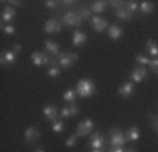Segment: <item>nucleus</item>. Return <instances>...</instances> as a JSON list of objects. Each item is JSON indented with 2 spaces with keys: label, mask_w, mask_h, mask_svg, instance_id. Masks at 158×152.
Returning a JSON list of instances; mask_svg holds the SVG:
<instances>
[{
  "label": "nucleus",
  "mask_w": 158,
  "mask_h": 152,
  "mask_svg": "<svg viewBox=\"0 0 158 152\" xmlns=\"http://www.w3.org/2000/svg\"><path fill=\"white\" fill-rule=\"evenodd\" d=\"M89 145L95 149H102V148H105V145H106V138L100 132H93Z\"/></svg>",
  "instance_id": "obj_5"
},
{
  "label": "nucleus",
  "mask_w": 158,
  "mask_h": 152,
  "mask_svg": "<svg viewBox=\"0 0 158 152\" xmlns=\"http://www.w3.org/2000/svg\"><path fill=\"white\" fill-rule=\"evenodd\" d=\"M16 62V52L13 51H6V52L2 55V63L3 65H11V63Z\"/></svg>",
  "instance_id": "obj_15"
},
{
  "label": "nucleus",
  "mask_w": 158,
  "mask_h": 152,
  "mask_svg": "<svg viewBox=\"0 0 158 152\" xmlns=\"http://www.w3.org/2000/svg\"><path fill=\"white\" fill-rule=\"evenodd\" d=\"M47 75H48L49 78H58V76L61 75V70H59L58 66H51L48 69V72H47Z\"/></svg>",
  "instance_id": "obj_25"
},
{
  "label": "nucleus",
  "mask_w": 158,
  "mask_h": 152,
  "mask_svg": "<svg viewBox=\"0 0 158 152\" xmlns=\"http://www.w3.org/2000/svg\"><path fill=\"white\" fill-rule=\"evenodd\" d=\"M133 90H134V87H133V83L131 82H126L123 83V86L118 89V94L123 97H128L133 94Z\"/></svg>",
  "instance_id": "obj_13"
},
{
  "label": "nucleus",
  "mask_w": 158,
  "mask_h": 152,
  "mask_svg": "<svg viewBox=\"0 0 158 152\" xmlns=\"http://www.w3.org/2000/svg\"><path fill=\"white\" fill-rule=\"evenodd\" d=\"M44 46H45V50L49 51L52 55H59V54H61L59 52V45L56 42H54V41H45Z\"/></svg>",
  "instance_id": "obj_19"
},
{
  "label": "nucleus",
  "mask_w": 158,
  "mask_h": 152,
  "mask_svg": "<svg viewBox=\"0 0 158 152\" xmlns=\"http://www.w3.org/2000/svg\"><path fill=\"white\" fill-rule=\"evenodd\" d=\"M55 6H56V2H52V0L45 2V7H48V9H54Z\"/></svg>",
  "instance_id": "obj_35"
},
{
  "label": "nucleus",
  "mask_w": 158,
  "mask_h": 152,
  "mask_svg": "<svg viewBox=\"0 0 158 152\" xmlns=\"http://www.w3.org/2000/svg\"><path fill=\"white\" fill-rule=\"evenodd\" d=\"M110 144L113 148H118L123 146L126 144V137L123 135V132H120L118 130H112L110 131Z\"/></svg>",
  "instance_id": "obj_3"
},
{
  "label": "nucleus",
  "mask_w": 158,
  "mask_h": 152,
  "mask_svg": "<svg viewBox=\"0 0 158 152\" xmlns=\"http://www.w3.org/2000/svg\"><path fill=\"white\" fill-rule=\"evenodd\" d=\"M106 4H107L106 2H93L90 4V10L95 11V13H102V11H105Z\"/></svg>",
  "instance_id": "obj_21"
},
{
  "label": "nucleus",
  "mask_w": 158,
  "mask_h": 152,
  "mask_svg": "<svg viewBox=\"0 0 158 152\" xmlns=\"http://www.w3.org/2000/svg\"><path fill=\"white\" fill-rule=\"evenodd\" d=\"M75 99H76V92L75 90L69 89V90H66V92L64 93V100H65V102L72 103V102H75Z\"/></svg>",
  "instance_id": "obj_23"
},
{
  "label": "nucleus",
  "mask_w": 158,
  "mask_h": 152,
  "mask_svg": "<svg viewBox=\"0 0 158 152\" xmlns=\"http://www.w3.org/2000/svg\"><path fill=\"white\" fill-rule=\"evenodd\" d=\"M138 138H140V130H138L137 127H130V128L127 130V132H126V139L130 142H134V141H137Z\"/></svg>",
  "instance_id": "obj_14"
},
{
  "label": "nucleus",
  "mask_w": 158,
  "mask_h": 152,
  "mask_svg": "<svg viewBox=\"0 0 158 152\" xmlns=\"http://www.w3.org/2000/svg\"><path fill=\"white\" fill-rule=\"evenodd\" d=\"M112 6L114 7L116 10H118L120 7H123V6H124V3H123V2H118V0H116V2H114V0H113V2H112Z\"/></svg>",
  "instance_id": "obj_34"
},
{
  "label": "nucleus",
  "mask_w": 158,
  "mask_h": 152,
  "mask_svg": "<svg viewBox=\"0 0 158 152\" xmlns=\"http://www.w3.org/2000/svg\"><path fill=\"white\" fill-rule=\"evenodd\" d=\"M3 31L6 34H9V35H11V34L16 33V28L13 26H6V27H3Z\"/></svg>",
  "instance_id": "obj_32"
},
{
  "label": "nucleus",
  "mask_w": 158,
  "mask_h": 152,
  "mask_svg": "<svg viewBox=\"0 0 158 152\" xmlns=\"http://www.w3.org/2000/svg\"><path fill=\"white\" fill-rule=\"evenodd\" d=\"M76 139H78V134H72V135H71V137H69V138L65 141V145L68 146V148H72V146H75Z\"/></svg>",
  "instance_id": "obj_26"
},
{
  "label": "nucleus",
  "mask_w": 158,
  "mask_h": 152,
  "mask_svg": "<svg viewBox=\"0 0 158 152\" xmlns=\"http://www.w3.org/2000/svg\"><path fill=\"white\" fill-rule=\"evenodd\" d=\"M93 130V121L92 120H83L78 124V128H76V134L81 137L88 135L89 132H92Z\"/></svg>",
  "instance_id": "obj_4"
},
{
  "label": "nucleus",
  "mask_w": 158,
  "mask_h": 152,
  "mask_svg": "<svg viewBox=\"0 0 158 152\" xmlns=\"http://www.w3.org/2000/svg\"><path fill=\"white\" fill-rule=\"evenodd\" d=\"M145 46H147L148 52L151 54L152 56H158V45L152 40H148L147 42H145Z\"/></svg>",
  "instance_id": "obj_22"
},
{
  "label": "nucleus",
  "mask_w": 158,
  "mask_h": 152,
  "mask_svg": "<svg viewBox=\"0 0 158 152\" xmlns=\"http://www.w3.org/2000/svg\"><path fill=\"white\" fill-rule=\"evenodd\" d=\"M61 116H62L64 118H69V117H71V113H69L68 107H64V109L61 110Z\"/></svg>",
  "instance_id": "obj_33"
},
{
  "label": "nucleus",
  "mask_w": 158,
  "mask_h": 152,
  "mask_svg": "<svg viewBox=\"0 0 158 152\" xmlns=\"http://www.w3.org/2000/svg\"><path fill=\"white\" fill-rule=\"evenodd\" d=\"M92 152H102L100 149H95V151H92Z\"/></svg>",
  "instance_id": "obj_42"
},
{
  "label": "nucleus",
  "mask_w": 158,
  "mask_h": 152,
  "mask_svg": "<svg viewBox=\"0 0 158 152\" xmlns=\"http://www.w3.org/2000/svg\"><path fill=\"white\" fill-rule=\"evenodd\" d=\"M44 30L47 34H54V33H59L61 31V23L55 18H51L44 24Z\"/></svg>",
  "instance_id": "obj_7"
},
{
  "label": "nucleus",
  "mask_w": 158,
  "mask_h": 152,
  "mask_svg": "<svg viewBox=\"0 0 158 152\" xmlns=\"http://www.w3.org/2000/svg\"><path fill=\"white\" fill-rule=\"evenodd\" d=\"M86 34L85 33H82V31H75L73 33V35H72V44H73V46H81V45H83V44L86 42Z\"/></svg>",
  "instance_id": "obj_12"
},
{
  "label": "nucleus",
  "mask_w": 158,
  "mask_h": 152,
  "mask_svg": "<svg viewBox=\"0 0 158 152\" xmlns=\"http://www.w3.org/2000/svg\"><path fill=\"white\" fill-rule=\"evenodd\" d=\"M124 6L127 7L128 10H130V11H131V13H133V11H135V10H137L138 4L135 3V2H126V3H124Z\"/></svg>",
  "instance_id": "obj_29"
},
{
  "label": "nucleus",
  "mask_w": 158,
  "mask_h": 152,
  "mask_svg": "<svg viewBox=\"0 0 158 152\" xmlns=\"http://www.w3.org/2000/svg\"><path fill=\"white\" fill-rule=\"evenodd\" d=\"M152 127H154L155 131H158V116H155L154 118H152Z\"/></svg>",
  "instance_id": "obj_36"
},
{
  "label": "nucleus",
  "mask_w": 158,
  "mask_h": 152,
  "mask_svg": "<svg viewBox=\"0 0 158 152\" xmlns=\"http://www.w3.org/2000/svg\"><path fill=\"white\" fill-rule=\"evenodd\" d=\"M109 37L112 38V40H117V38H120L122 37V27L120 26H112V27H109Z\"/></svg>",
  "instance_id": "obj_17"
},
{
  "label": "nucleus",
  "mask_w": 158,
  "mask_h": 152,
  "mask_svg": "<svg viewBox=\"0 0 158 152\" xmlns=\"http://www.w3.org/2000/svg\"><path fill=\"white\" fill-rule=\"evenodd\" d=\"M126 152H135V151L133 148H128V149H126Z\"/></svg>",
  "instance_id": "obj_40"
},
{
  "label": "nucleus",
  "mask_w": 158,
  "mask_h": 152,
  "mask_svg": "<svg viewBox=\"0 0 158 152\" xmlns=\"http://www.w3.org/2000/svg\"><path fill=\"white\" fill-rule=\"evenodd\" d=\"M34 152H45V151H44V149H41V148H35V149H34Z\"/></svg>",
  "instance_id": "obj_39"
},
{
  "label": "nucleus",
  "mask_w": 158,
  "mask_h": 152,
  "mask_svg": "<svg viewBox=\"0 0 158 152\" xmlns=\"http://www.w3.org/2000/svg\"><path fill=\"white\" fill-rule=\"evenodd\" d=\"M79 18H81V20H88L89 17H90V10H89V9H86V7H81V10H79Z\"/></svg>",
  "instance_id": "obj_24"
},
{
  "label": "nucleus",
  "mask_w": 158,
  "mask_h": 152,
  "mask_svg": "<svg viewBox=\"0 0 158 152\" xmlns=\"http://www.w3.org/2000/svg\"><path fill=\"white\" fill-rule=\"evenodd\" d=\"M138 9H140V11L144 14H148L151 13L152 9H154V4L151 3V2H141V3L138 4Z\"/></svg>",
  "instance_id": "obj_20"
},
{
  "label": "nucleus",
  "mask_w": 158,
  "mask_h": 152,
  "mask_svg": "<svg viewBox=\"0 0 158 152\" xmlns=\"http://www.w3.org/2000/svg\"><path fill=\"white\" fill-rule=\"evenodd\" d=\"M76 93L82 97H89L95 93V83L89 79H82L79 80L76 85Z\"/></svg>",
  "instance_id": "obj_1"
},
{
  "label": "nucleus",
  "mask_w": 158,
  "mask_h": 152,
  "mask_svg": "<svg viewBox=\"0 0 158 152\" xmlns=\"http://www.w3.org/2000/svg\"><path fill=\"white\" fill-rule=\"evenodd\" d=\"M116 16H117L118 18H122V20H131L133 13L128 10L126 6H123V7H120L118 10H116Z\"/></svg>",
  "instance_id": "obj_16"
},
{
  "label": "nucleus",
  "mask_w": 158,
  "mask_h": 152,
  "mask_svg": "<svg viewBox=\"0 0 158 152\" xmlns=\"http://www.w3.org/2000/svg\"><path fill=\"white\" fill-rule=\"evenodd\" d=\"M68 109H69V113H71V117L78 116L79 109H78V106H76V104H71V106H68Z\"/></svg>",
  "instance_id": "obj_31"
},
{
  "label": "nucleus",
  "mask_w": 158,
  "mask_h": 152,
  "mask_svg": "<svg viewBox=\"0 0 158 152\" xmlns=\"http://www.w3.org/2000/svg\"><path fill=\"white\" fill-rule=\"evenodd\" d=\"M64 130V122L61 120H56L52 122V131L54 132H61Z\"/></svg>",
  "instance_id": "obj_27"
},
{
  "label": "nucleus",
  "mask_w": 158,
  "mask_h": 152,
  "mask_svg": "<svg viewBox=\"0 0 158 152\" xmlns=\"http://www.w3.org/2000/svg\"><path fill=\"white\" fill-rule=\"evenodd\" d=\"M92 27L95 28V31L102 33V31H105L107 28V21L103 20L102 17L95 16V17H92Z\"/></svg>",
  "instance_id": "obj_10"
},
{
  "label": "nucleus",
  "mask_w": 158,
  "mask_h": 152,
  "mask_svg": "<svg viewBox=\"0 0 158 152\" xmlns=\"http://www.w3.org/2000/svg\"><path fill=\"white\" fill-rule=\"evenodd\" d=\"M44 116H45L47 120H49V121H56V117H58V110H56V107L54 106V104H48V106L44 107L43 110Z\"/></svg>",
  "instance_id": "obj_9"
},
{
  "label": "nucleus",
  "mask_w": 158,
  "mask_h": 152,
  "mask_svg": "<svg viewBox=\"0 0 158 152\" xmlns=\"http://www.w3.org/2000/svg\"><path fill=\"white\" fill-rule=\"evenodd\" d=\"M109 152H126V149H123V146H118V148H113L112 151Z\"/></svg>",
  "instance_id": "obj_37"
},
{
  "label": "nucleus",
  "mask_w": 158,
  "mask_h": 152,
  "mask_svg": "<svg viewBox=\"0 0 158 152\" xmlns=\"http://www.w3.org/2000/svg\"><path fill=\"white\" fill-rule=\"evenodd\" d=\"M20 51H21V45H19V44L14 45V52H20Z\"/></svg>",
  "instance_id": "obj_38"
},
{
  "label": "nucleus",
  "mask_w": 158,
  "mask_h": 152,
  "mask_svg": "<svg viewBox=\"0 0 158 152\" xmlns=\"http://www.w3.org/2000/svg\"><path fill=\"white\" fill-rule=\"evenodd\" d=\"M40 135H41V132H40V130L35 128V127H30L28 130H26V134H24L26 141L28 142V144L33 141H37V139L40 138Z\"/></svg>",
  "instance_id": "obj_11"
},
{
  "label": "nucleus",
  "mask_w": 158,
  "mask_h": 152,
  "mask_svg": "<svg viewBox=\"0 0 158 152\" xmlns=\"http://www.w3.org/2000/svg\"><path fill=\"white\" fill-rule=\"evenodd\" d=\"M148 66H150V69H151L152 72L157 73V75H158V59H152V61H150Z\"/></svg>",
  "instance_id": "obj_28"
},
{
  "label": "nucleus",
  "mask_w": 158,
  "mask_h": 152,
  "mask_svg": "<svg viewBox=\"0 0 158 152\" xmlns=\"http://www.w3.org/2000/svg\"><path fill=\"white\" fill-rule=\"evenodd\" d=\"M78 61V55L73 52H61L58 55V65L61 68H71L73 62Z\"/></svg>",
  "instance_id": "obj_2"
},
{
  "label": "nucleus",
  "mask_w": 158,
  "mask_h": 152,
  "mask_svg": "<svg viewBox=\"0 0 158 152\" xmlns=\"http://www.w3.org/2000/svg\"><path fill=\"white\" fill-rule=\"evenodd\" d=\"M75 2H64V4H73Z\"/></svg>",
  "instance_id": "obj_41"
},
{
  "label": "nucleus",
  "mask_w": 158,
  "mask_h": 152,
  "mask_svg": "<svg viewBox=\"0 0 158 152\" xmlns=\"http://www.w3.org/2000/svg\"><path fill=\"white\" fill-rule=\"evenodd\" d=\"M16 17V10H14L13 7H9L6 6L3 10V16H2V20L3 21H11Z\"/></svg>",
  "instance_id": "obj_18"
},
{
  "label": "nucleus",
  "mask_w": 158,
  "mask_h": 152,
  "mask_svg": "<svg viewBox=\"0 0 158 152\" xmlns=\"http://www.w3.org/2000/svg\"><path fill=\"white\" fill-rule=\"evenodd\" d=\"M64 23L68 24V26H81V23H82V20L79 18V16L76 13H73V11H71V13H66L65 16H64Z\"/></svg>",
  "instance_id": "obj_8"
},
{
  "label": "nucleus",
  "mask_w": 158,
  "mask_h": 152,
  "mask_svg": "<svg viewBox=\"0 0 158 152\" xmlns=\"http://www.w3.org/2000/svg\"><path fill=\"white\" fill-rule=\"evenodd\" d=\"M147 75H148V72L144 66H138V68H135L131 72V80L135 83H140L147 78Z\"/></svg>",
  "instance_id": "obj_6"
},
{
  "label": "nucleus",
  "mask_w": 158,
  "mask_h": 152,
  "mask_svg": "<svg viewBox=\"0 0 158 152\" xmlns=\"http://www.w3.org/2000/svg\"><path fill=\"white\" fill-rule=\"evenodd\" d=\"M135 61H137L138 63H141V65H148V63H150V59L145 58L144 55H137L135 56Z\"/></svg>",
  "instance_id": "obj_30"
}]
</instances>
